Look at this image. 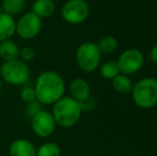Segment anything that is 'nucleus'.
<instances>
[{"label": "nucleus", "instance_id": "b1692460", "mask_svg": "<svg viewBox=\"0 0 157 156\" xmlns=\"http://www.w3.org/2000/svg\"><path fill=\"white\" fill-rule=\"evenodd\" d=\"M149 59L153 63L157 64V45L153 46V47L151 48V50H150V52H149Z\"/></svg>", "mask_w": 157, "mask_h": 156}, {"label": "nucleus", "instance_id": "0eeeda50", "mask_svg": "<svg viewBox=\"0 0 157 156\" xmlns=\"http://www.w3.org/2000/svg\"><path fill=\"white\" fill-rule=\"evenodd\" d=\"M117 63L120 73L127 76L134 75L142 69L144 64V57L142 52L137 48H128L121 52Z\"/></svg>", "mask_w": 157, "mask_h": 156}, {"label": "nucleus", "instance_id": "ddd939ff", "mask_svg": "<svg viewBox=\"0 0 157 156\" xmlns=\"http://www.w3.org/2000/svg\"><path fill=\"white\" fill-rule=\"evenodd\" d=\"M56 11V4L52 0H34L31 6V12L41 19L50 17Z\"/></svg>", "mask_w": 157, "mask_h": 156}, {"label": "nucleus", "instance_id": "7ed1b4c3", "mask_svg": "<svg viewBox=\"0 0 157 156\" xmlns=\"http://www.w3.org/2000/svg\"><path fill=\"white\" fill-rule=\"evenodd\" d=\"M134 103L142 109L153 108L157 105V79L144 77L138 80L132 90Z\"/></svg>", "mask_w": 157, "mask_h": 156}, {"label": "nucleus", "instance_id": "a878e982", "mask_svg": "<svg viewBox=\"0 0 157 156\" xmlns=\"http://www.w3.org/2000/svg\"><path fill=\"white\" fill-rule=\"evenodd\" d=\"M52 1L55 2V1H61V0H52Z\"/></svg>", "mask_w": 157, "mask_h": 156}, {"label": "nucleus", "instance_id": "393cba45", "mask_svg": "<svg viewBox=\"0 0 157 156\" xmlns=\"http://www.w3.org/2000/svg\"><path fill=\"white\" fill-rule=\"evenodd\" d=\"M1 90H2V80L0 78V93H1Z\"/></svg>", "mask_w": 157, "mask_h": 156}, {"label": "nucleus", "instance_id": "dca6fc26", "mask_svg": "<svg viewBox=\"0 0 157 156\" xmlns=\"http://www.w3.org/2000/svg\"><path fill=\"white\" fill-rule=\"evenodd\" d=\"M112 82V88L113 90L119 94H129L132 93V79L129 78V76L124 75V74L120 73L118 76H116L111 80Z\"/></svg>", "mask_w": 157, "mask_h": 156}, {"label": "nucleus", "instance_id": "4be33fe9", "mask_svg": "<svg viewBox=\"0 0 157 156\" xmlns=\"http://www.w3.org/2000/svg\"><path fill=\"white\" fill-rule=\"evenodd\" d=\"M42 106H43V105L40 102H37V101H33V102L28 103V104H26V107H25L26 115L31 119L33 116H35L39 111H41L42 109H43Z\"/></svg>", "mask_w": 157, "mask_h": 156}, {"label": "nucleus", "instance_id": "aec40b11", "mask_svg": "<svg viewBox=\"0 0 157 156\" xmlns=\"http://www.w3.org/2000/svg\"><path fill=\"white\" fill-rule=\"evenodd\" d=\"M35 57V50L30 46H24L23 48L19 49V57L18 59L23 62L28 63L32 61Z\"/></svg>", "mask_w": 157, "mask_h": 156}, {"label": "nucleus", "instance_id": "1a4fd4ad", "mask_svg": "<svg viewBox=\"0 0 157 156\" xmlns=\"http://www.w3.org/2000/svg\"><path fill=\"white\" fill-rule=\"evenodd\" d=\"M30 120L33 134L39 138H48L56 131L57 124L52 115V111L42 109Z\"/></svg>", "mask_w": 157, "mask_h": 156}, {"label": "nucleus", "instance_id": "f257e3e1", "mask_svg": "<svg viewBox=\"0 0 157 156\" xmlns=\"http://www.w3.org/2000/svg\"><path fill=\"white\" fill-rule=\"evenodd\" d=\"M36 101L42 105H54L65 93L62 76L55 71H44L37 76L34 85Z\"/></svg>", "mask_w": 157, "mask_h": 156}, {"label": "nucleus", "instance_id": "2eb2a0df", "mask_svg": "<svg viewBox=\"0 0 157 156\" xmlns=\"http://www.w3.org/2000/svg\"><path fill=\"white\" fill-rule=\"evenodd\" d=\"M27 6V0H2L0 6L3 13L14 17L15 15L21 14Z\"/></svg>", "mask_w": 157, "mask_h": 156}, {"label": "nucleus", "instance_id": "f8f14e48", "mask_svg": "<svg viewBox=\"0 0 157 156\" xmlns=\"http://www.w3.org/2000/svg\"><path fill=\"white\" fill-rule=\"evenodd\" d=\"M16 21L13 16L6 13H0V43L11 40L15 34Z\"/></svg>", "mask_w": 157, "mask_h": 156}, {"label": "nucleus", "instance_id": "5701e85b", "mask_svg": "<svg viewBox=\"0 0 157 156\" xmlns=\"http://www.w3.org/2000/svg\"><path fill=\"white\" fill-rule=\"evenodd\" d=\"M81 105V109L82 111H90L92 109H94L95 105H96V101H95L94 97L90 96L89 98H87L86 101H83L82 103H80Z\"/></svg>", "mask_w": 157, "mask_h": 156}, {"label": "nucleus", "instance_id": "6e6552de", "mask_svg": "<svg viewBox=\"0 0 157 156\" xmlns=\"http://www.w3.org/2000/svg\"><path fill=\"white\" fill-rule=\"evenodd\" d=\"M42 30V19L31 11L21 14L16 21L15 33L23 40H32L36 38Z\"/></svg>", "mask_w": 157, "mask_h": 156}, {"label": "nucleus", "instance_id": "412c9836", "mask_svg": "<svg viewBox=\"0 0 157 156\" xmlns=\"http://www.w3.org/2000/svg\"><path fill=\"white\" fill-rule=\"evenodd\" d=\"M21 98L26 104H28V103H30V102H33V101H36L34 88L30 87V86H27V87L23 88L21 91Z\"/></svg>", "mask_w": 157, "mask_h": 156}, {"label": "nucleus", "instance_id": "9b49d317", "mask_svg": "<svg viewBox=\"0 0 157 156\" xmlns=\"http://www.w3.org/2000/svg\"><path fill=\"white\" fill-rule=\"evenodd\" d=\"M70 93L71 97L76 100L77 102L82 103L91 96V88L86 79L75 78L70 85Z\"/></svg>", "mask_w": 157, "mask_h": 156}, {"label": "nucleus", "instance_id": "bb28decb", "mask_svg": "<svg viewBox=\"0 0 157 156\" xmlns=\"http://www.w3.org/2000/svg\"><path fill=\"white\" fill-rule=\"evenodd\" d=\"M0 13H2V10H1V6H0Z\"/></svg>", "mask_w": 157, "mask_h": 156}, {"label": "nucleus", "instance_id": "39448f33", "mask_svg": "<svg viewBox=\"0 0 157 156\" xmlns=\"http://www.w3.org/2000/svg\"><path fill=\"white\" fill-rule=\"evenodd\" d=\"M75 59H76V63L80 71L85 73H91L98 69L101 54L96 43L85 42L77 47Z\"/></svg>", "mask_w": 157, "mask_h": 156}, {"label": "nucleus", "instance_id": "a211bd4d", "mask_svg": "<svg viewBox=\"0 0 157 156\" xmlns=\"http://www.w3.org/2000/svg\"><path fill=\"white\" fill-rule=\"evenodd\" d=\"M99 72H101V77L108 79V80H112L116 76L120 74L118 63H117V61L113 60L106 61L105 63H103L99 67Z\"/></svg>", "mask_w": 157, "mask_h": 156}, {"label": "nucleus", "instance_id": "f3484780", "mask_svg": "<svg viewBox=\"0 0 157 156\" xmlns=\"http://www.w3.org/2000/svg\"><path fill=\"white\" fill-rule=\"evenodd\" d=\"M96 45L101 54L110 55L116 51L118 48V40L112 36H105L98 40Z\"/></svg>", "mask_w": 157, "mask_h": 156}, {"label": "nucleus", "instance_id": "f03ea898", "mask_svg": "<svg viewBox=\"0 0 157 156\" xmlns=\"http://www.w3.org/2000/svg\"><path fill=\"white\" fill-rule=\"evenodd\" d=\"M82 113L81 105L71 96H63L52 105V115L57 126L70 128L77 124Z\"/></svg>", "mask_w": 157, "mask_h": 156}, {"label": "nucleus", "instance_id": "4468645a", "mask_svg": "<svg viewBox=\"0 0 157 156\" xmlns=\"http://www.w3.org/2000/svg\"><path fill=\"white\" fill-rule=\"evenodd\" d=\"M19 49L21 48L18 47V45L12 40L1 42L0 43V60H2L3 62L16 60L19 57Z\"/></svg>", "mask_w": 157, "mask_h": 156}, {"label": "nucleus", "instance_id": "6ab92c4d", "mask_svg": "<svg viewBox=\"0 0 157 156\" xmlns=\"http://www.w3.org/2000/svg\"><path fill=\"white\" fill-rule=\"evenodd\" d=\"M61 148L52 141L44 142L36 148V156H61Z\"/></svg>", "mask_w": 157, "mask_h": 156}, {"label": "nucleus", "instance_id": "20e7f679", "mask_svg": "<svg viewBox=\"0 0 157 156\" xmlns=\"http://www.w3.org/2000/svg\"><path fill=\"white\" fill-rule=\"evenodd\" d=\"M0 78L12 86H23L29 81L30 69L19 59L6 61L0 64Z\"/></svg>", "mask_w": 157, "mask_h": 156}, {"label": "nucleus", "instance_id": "423d86ee", "mask_svg": "<svg viewBox=\"0 0 157 156\" xmlns=\"http://www.w3.org/2000/svg\"><path fill=\"white\" fill-rule=\"evenodd\" d=\"M61 17L70 25H79L90 15V6L86 0H66L61 8Z\"/></svg>", "mask_w": 157, "mask_h": 156}, {"label": "nucleus", "instance_id": "cd10ccee", "mask_svg": "<svg viewBox=\"0 0 157 156\" xmlns=\"http://www.w3.org/2000/svg\"><path fill=\"white\" fill-rule=\"evenodd\" d=\"M0 62H1V60H0Z\"/></svg>", "mask_w": 157, "mask_h": 156}, {"label": "nucleus", "instance_id": "9d476101", "mask_svg": "<svg viewBox=\"0 0 157 156\" xmlns=\"http://www.w3.org/2000/svg\"><path fill=\"white\" fill-rule=\"evenodd\" d=\"M10 156H36V148L26 138L15 139L9 148Z\"/></svg>", "mask_w": 157, "mask_h": 156}]
</instances>
